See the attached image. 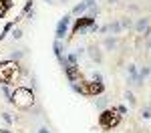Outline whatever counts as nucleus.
I'll return each instance as SVG.
<instances>
[{"label":"nucleus","instance_id":"obj_1","mask_svg":"<svg viewBox=\"0 0 151 133\" xmlns=\"http://www.w3.org/2000/svg\"><path fill=\"white\" fill-rule=\"evenodd\" d=\"M32 101H35V95H32L30 89L20 87V89H16V91L12 93V103H14L16 107H20V109H28L32 105Z\"/></svg>","mask_w":151,"mask_h":133},{"label":"nucleus","instance_id":"obj_2","mask_svg":"<svg viewBox=\"0 0 151 133\" xmlns=\"http://www.w3.org/2000/svg\"><path fill=\"white\" fill-rule=\"evenodd\" d=\"M18 75V67L14 63H4L0 65V81L2 83H14Z\"/></svg>","mask_w":151,"mask_h":133},{"label":"nucleus","instance_id":"obj_3","mask_svg":"<svg viewBox=\"0 0 151 133\" xmlns=\"http://www.w3.org/2000/svg\"><path fill=\"white\" fill-rule=\"evenodd\" d=\"M121 119V115H117V109L115 111H103L101 113V117H99V123H101V127L105 129H113L117 123Z\"/></svg>","mask_w":151,"mask_h":133},{"label":"nucleus","instance_id":"obj_4","mask_svg":"<svg viewBox=\"0 0 151 133\" xmlns=\"http://www.w3.org/2000/svg\"><path fill=\"white\" fill-rule=\"evenodd\" d=\"M91 24H93V18H91V16H87V18H79L77 24H75V35H77V32H81V30H85V28H87V26H91Z\"/></svg>","mask_w":151,"mask_h":133},{"label":"nucleus","instance_id":"obj_5","mask_svg":"<svg viewBox=\"0 0 151 133\" xmlns=\"http://www.w3.org/2000/svg\"><path fill=\"white\" fill-rule=\"evenodd\" d=\"M67 26H69V16H65V18L58 22V26H57V40H60V38L65 36V32H67Z\"/></svg>","mask_w":151,"mask_h":133},{"label":"nucleus","instance_id":"obj_6","mask_svg":"<svg viewBox=\"0 0 151 133\" xmlns=\"http://www.w3.org/2000/svg\"><path fill=\"white\" fill-rule=\"evenodd\" d=\"M93 4H95V0H83L79 6H75V10H73V12H75V14H81V12H85L89 6H93Z\"/></svg>","mask_w":151,"mask_h":133},{"label":"nucleus","instance_id":"obj_7","mask_svg":"<svg viewBox=\"0 0 151 133\" xmlns=\"http://www.w3.org/2000/svg\"><path fill=\"white\" fill-rule=\"evenodd\" d=\"M103 30H111V32H119V30H121V24H109V26H103Z\"/></svg>","mask_w":151,"mask_h":133},{"label":"nucleus","instance_id":"obj_8","mask_svg":"<svg viewBox=\"0 0 151 133\" xmlns=\"http://www.w3.org/2000/svg\"><path fill=\"white\" fill-rule=\"evenodd\" d=\"M55 52H57V57H58V59L63 60V48H60V42H58V40L55 42Z\"/></svg>","mask_w":151,"mask_h":133},{"label":"nucleus","instance_id":"obj_9","mask_svg":"<svg viewBox=\"0 0 151 133\" xmlns=\"http://www.w3.org/2000/svg\"><path fill=\"white\" fill-rule=\"evenodd\" d=\"M145 28H147V18H143V20H139V22H137V30H145Z\"/></svg>","mask_w":151,"mask_h":133},{"label":"nucleus","instance_id":"obj_10","mask_svg":"<svg viewBox=\"0 0 151 133\" xmlns=\"http://www.w3.org/2000/svg\"><path fill=\"white\" fill-rule=\"evenodd\" d=\"M97 107H105V97H99V101H97Z\"/></svg>","mask_w":151,"mask_h":133},{"label":"nucleus","instance_id":"obj_11","mask_svg":"<svg viewBox=\"0 0 151 133\" xmlns=\"http://www.w3.org/2000/svg\"><path fill=\"white\" fill-rule=\"evenodd\" d=\"M40 133H48V131H47V129H40Z\"/></svg>","mask_w":151,"mask_h":133}]
</instances>
